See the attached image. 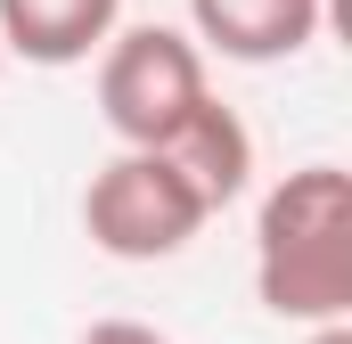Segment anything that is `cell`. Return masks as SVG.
<instances>
[{
    "label": "cell",
    "instance_id": "cell-1",
    "mask_svg": "<svg viewBox=\"0 0 352 344\" xmlns=\"http://www.w3.org/2000/svg\"><path fill=\"white\" fill-rule=\"evenodd\" d=\"M254 295L270 320H352V172L295 164L254 205Z\"/></svg>",
    "mask_w": 352,
    "mask_h": 344
},
{
    "label": "cell",
    "instance_id": "cell-2",
    "mask_svg": "<svg viewBox=\"0 0 352 344\" xmlns=\"http://www.w3.org/2000/svg\"><path fill=\"white\" fill-rule=\"evenodd\" d=\"M205 197L180 180L164 148H115L82 189V238L115 262H173L205 230Z\"/></svg>",
    "mask_w": 352,
    "mask_h": 344
},
{
    "label": "cell",
    "instance_id": "cell-3",
    "mask_svg": "<svg viewBox=\"0 0 352 344\" xmlns=\"http://www.w3.org/2000/svg\"><path fill=\"white\" fill-rule=\"evenodd\" d=\"M205 90V50L180 25H115L98 50V123L115 131V148L173 140Z\"/></svg>",
    "mask_w": 352,
    "mask_h": 344
},
{
    "label": "cell",
    "instance_id": "cell-4",
    "mask_svg": "<svg viewBox=\"0 0 352 344\" xmlns=\"http://www.w3.org/2000/svg\"><path fill=\"white\" fill-rule=\"evenodd\" d=\"M328 0H188V41L230 58V66H278L320 41Z\"/></svg>",
    "mask_w": 352,
    "mask_h": 344
},
{
    "label": "cell",
    "instance_id": "cell-5",
    "mask_svg": "<svg viewBox=\"0 0 352 344\" xmlns=\"http://www.w3.org/2000/svg\"><path fill=\"white\" fill-rule=\"evenodd\" d=\"M156 148H164L180 164V180L205 197V213H221V205H238V197L254 189V131H246V115L221 107L213 90L188 107V123H180L173 140H156Z\"/></svg>",
    "mask_w": 352,
    "mask_h": 344
},
{
    "label": "cell",
    "instance_id": "cell-6",
    "mask_svg": "<svg viewBox=\"0 0 352 344\" xmlns=\"http://www.w3.org/2000/svg\"><path fill=\"white\" fill-rule=\"evenodd\" d=\"M115 25L123 0H0V50L25 66H90Z\"/></svg>",
    "mask_w": 352,
    "mask_h": 344
},
{
    "label": "cell",
    "instance_id": "cell-7",
    "mask_svg": "<svg viewBox=\"0 0 352 344\" xmlns=\"http://www.w3.org/2000/svg\"><path fill=\"white\" fill-rule=\"evenodd\" d=\"M74 344H173L164 328H148V320H90Z\"/></svg>",
    "mask_w": 352,
    "mask_h": 344
},
{
    "label": "cell",
    "instance_id": "cell-8",
    "mask_svg": "<svg viewBox=\"0 0 352 344\" xmlns=\"http://www.w3.org/2000/svg\"><path fill=\"white\" fill-rule=\"evenodd\" d=\"M303 344H352V320H320V328H311Z\"/></svg>",
    "mask_w": 352,
    "mask_h": 344
},
{
    "label": "cell",
    "instance_id": "cell-9",
    "mask_svg": "<svg viewBox=\"0 0 352 344\" xmlns=\"http://www.w3.org/2000/svg\"><path fill=\"white\" fill-rule=\"evenodd\" d=\"M0 66H8V50H0Z\"/></svg>",
    "mask_w": 352,
    "mask_h": 344
}]
</instances>
